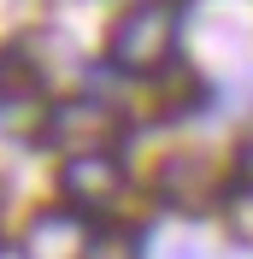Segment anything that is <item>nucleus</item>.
<instances>
[{
  "instance_id": "nucleus-1",
  "label": "nucleus",
  "mask_w": 253,
  "mask_h": 259,
  "mask_svg": "<svg viewBox=\"0 0 253 259\" xmlns=\"http://www.w3.org/2000/svg\"><path fill=\"white\" fill-rule=\"evenodd\" d=\"M177 24H183V6L177 0H136L118 12L106 35V59L112 71H124V77H153L165 71L177 53Z\"/></svg>"
},
{
  "instance_id": "nucleus-9",
  "label": "nucleus",
  "mask_w": 253,
  "mask_h": 259,
  "mask_svg": "<svg viewBox=\"0 0 253 259\" xmlns=\"http://www.w3.org/2000/svg\"><path fill=\"white\" fill-rule=\"evenodd\" d=\"M236 177H241V183L253 189V136L241 142V153H236Z\"/></svg>"
},
{
  "instance_id": "nucleus-4",
  "label": "nucleus",
  "mask_w": 253,
  "mask_h": 259,
  "mask_svg": "<svg viewBox=\"0 0 253 259\" xmlns=\"http://www.w3.org/2000/svg\"><path fill=\"white\" fill-rule=\"evenodd\" d=\"M89 242H95V224L77 206H41L18 236V253L24 259H82Z\"/></svg>"
},
{
  "instance_id": "nucleus-3",
  "label": "nucleus",
  "mask_w": 253,
  "mask_h": 259,
  "mask_svg": "<svg viewBox=\"0 0 253 259\" xmlns=\"http://www.w3.org/2000/svg\"><path fill=\"white\" fill-rule=\"evenodd\" d=\"M59 194H65V206H77L82 218L118 206V200H124V165H118V153H82V159H65L59 165Z\"/></svg>"
},
{
  "instance_id": "nucleus-6",
  "label": "nucleus",
  "mask_w": 253,
  "mask_h": 259,
  "mask_svg": "<svg viewBox=\"0 0 253 259\" xmlns=\"http://www.w3.org/2000/svg\"><path fill=\"white\" fill-rule=\"evenodd\" d=\"M41 89H48V77L30 65V53L24 48H0V100H6V106L41 100Z\"/></svg>"
},
{
  "instance_id": "nucleus-2",
  "label": "nucleus",
  "mask_w": 253,
  "mask_h": 259,
  "mask_svg": "<svg viewBox=\"0 0 253 259\" xmlns=\"http://www.w3.org/2000/svg\"><path fill=\"white\" fill-rule=\"evenodd\" d=\"M118 136H124V112L112 106V100H59V106H48V124H41V142L53 147V153H65V159H82V153H112L118 147Z\"/></svg>"
},
{
  "instance_id": "nucleus-8",
  "label": "nucleus",
  "mask_w": 253,
  "mask_h": 259,
  "mask_svg": "<svg viewBox=\"0 0 253 259\" xmlns=\"http://www.w3.org/2000/svg\"><path fill=\"white\" fill-rule=\"evenodd\" d=\"M230 224H236V236H241V242H253V200H236Z\"/></svg>"
},
{
  "instance_id": "nucleus-7",
  "label": "nucleus",
  "mask_w": 253,
  "mask_h": 259,
  "mask_svg": "<svg viewBox=\"0 0 253 259\" xmlns=\"http://www.w3.org/2000/svg\"><path fill=\"white\" fill-rule=\"evenodd\" d=\"M82 259H142V247H136V236H100L95 230V242H89Z\"/></svg>"
},
{
  "instance_id": "nucleus-5",
  "label": "nucleus",
  "mask_w": 253,
  "mask_h": 259,
  "mask_svg": "<svg viewBox=\"0 0 253 259\" xmlns=\"http://www.w3.org/2000/svg\"><path fill=\"white\" fill-rule=\"evenodd\" d=\"M159 194L171 200V206L183 212H200L212 206V194H218V165H212V153H171V159L159 165Z\"/></svg>"
}]
</instances>
